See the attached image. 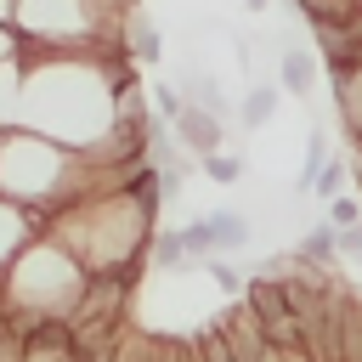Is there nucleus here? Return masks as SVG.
Segmentation results:
<instances>
[{"mask_svg":"<svg viewBox=\"0 0 362 362\" xmlns=\"http://www.w3.org/2000/svg\"><path fill=\"white\" fill-rule=\"evenodd\" d=\"M158 192H164V175L158 164H141L130 187L119 192H96V198H79L68 209H57L45 221V232L79 255V266L90 277L102 272H136L141 255L153 249V221H158Z\"/></svg>","mask_w":362,"mask_h":362,"instance_id":"f257e3e1","label":"nucleus"},{"mask_svg":"<svg viewBox=\"0 0 362 362\" xmlns=\"http://www.w3.org/2000/svg\"><path fill=\"white\" fill-rule=\"evenodd\" d=\"M85 288H90V272L79 266V255L62 249L51 232H40L0 277V305L11 311V322L23 334L28 322H68L79 311Z\"/></svg>","mask_w":362,"mask_h":362,"instance_id":"f03ea898","label":"nucleus"},{"mask_svg":"<svg viewBox=\"0 0 362 362\" xmlns=\"http://www.w3.org/2000/svg\"><path fill=\"white\" fill-rule=\"evenodd\" d=\"M45 232V221L34 215V209H23V204H11V198H0V277L11 272V260L34 243Z\"/></svg>","mask_w":362,"mask_h":362,"instance_id":"7ed1b4c3","label":"nucleus"},{"mask_svg":"<svg viewBox=\"0 0 362 362\" xmlns=\"http://www.w3.org/2000/svg\"><path fill=\"white\" fill-rule=\"evenodd\" d=\"M175 136H181V147H192L198 158H209V153H221V141H226V124H221V113H209V107H181V119L170 124Z\"/></svg>","mask_w":362,"mask_h":362,"instance_id":"20e7f679","label":"nucleus"},{"mask_svg":"<svg viewBox=\"0 0 362 362\" xmlns=\"http://www.w3.org/2000/svg\"><path fill=\"white\" fill-rule=\"evenodd\" d=\"M198 226H204V238H209V249H215V255L249 249V238H255V232H249V221H243L238 209H209Z\"/></svg>","mask_w":362,"mask_h":362,"instance_id":"39448f33","label":"nucleus"},{"mask_svg":"<svg viewBox=\"0 0 362 362\" xmlns=\"http://www.w3.org/2000/svg\"><path fill=\"white\" fill-rule=\"evenodd\" d=\"M277 79H283V90L305 96V90L317 85V57H311V45H283V57H277Z\"/></svg>","mask_w":362,"mask_h":362,"instance_id":"423d86ee","label":"nucleus"},{"mask_svg":"<svg viewBox=\"0 0 362 362\" xmlns=\"http://www.w3.org/2000/svg\"><path fill=\"white\" fill-rule=\"evenodd\" d=\"M294 260L300 266H317V272H334V260H339V226H311L294 243Z\"/></svg>","mask_w":362,"mask_h":362,"instance_id":"0eeeda50","label":"nucleus"},{"mask_svg":"<svg viewBox=\"0 0 362 362\" xmlns=\"http://www.w3.org/2000/svg\"><path fill=\"white\" fill-rule=\"evenodd\" d=\"M119 45H124V57H130V62H158V28H153V17H147L141 6L130 11V23H124V40H119Z\"/></svg>","mask_w":362,"mask_h":362,"instance_id":"6e6552de","label":"nucleus"},{"mask_svg":"<svg viewBox=\"0 0 362 362\" xmlns=\"http://www.w3.org/2000/svg\"><path fill=\"white\" fill-rule=\"evenodd\" d=\"M277 113V85H266V79H255L249 90H243V107H238V119H243V130H260L266 119Z\"/></svg>","mask_w":362,"mask_h":362,"instance_id":"1a4fd4ad","label":"nucleus"},{"mask_svg":"<svg viewBox=\"0 0 362 362\" xmlns=\"http://www.w3.org/2000/svg\"><path fill=\"white\" fill-rule=\"evenodd\" d=\"M187 232H158L153 238V272H175V266H187Z\"/></svg>","mask_w":362,"mask_h":362,"instance_id":"9d476101","label":"nucleus"},{"mask_svg":"<svg viewBox=\"0 0 362 362\" xmlns=\"http://www.w3.org/2000/svg\"><path fill=\"white\" fill-rule=\"evenodd\" d=\"M153 362H204L192 334H153Z\"/></svg>","mask_w":362,"mask_h":362,"instance_id":"9b49d317","label":"nucleus"},{"mask_svg":"<svg viewBox=\"0 0 362 362\" xmlns=\"http://www.w3.org/2000/svg\"><path fill=\"white\" fill-rule=\"evenodd\" d=\"M113 362H153V334H147V328H124Z\"/></svg>","mask_w":362,"mask_h":362,"instance_id":"f8f14e48","label":"nucleus"},{"mask_svg":"<svg viewBox=\"0 0 362 362\" xmlns=\"http://www.w3.org/2000/svg\"><path fill=\"white\" fill-rule=\"evenodd\" d=\"M192 339H198V356H204V362H238V356H232V345H226V334H221L215 322H209V328H198Z\"/></svg>","mask_w":362,"mask_h":362,"instance_id":"ddd939ff","label":"nucleus"},{"mask_svg":"<svg viewBox=\"0 0 362 362\" xmlns=\"http://www.w3.org/2000/svg\"><path fill=\"white\" fill-rule=\"evenodd\" d=\"M204 175L221 181V187H232V181L243 175V158H238V153H209V158H204Z\"/></svg>","mask_w":362,"mask_h":362,"instance_id":"4468645a","label":"nucleus"},{"mask_svg":"<svg viewBox=\"0 0 362 362\" xmlns=\"http://www.w3.org/2000/svg\"><path fill=\"white\" fill-rule=\"evenodd\" d=\"M339 187H345V158H328V164L317 170V181H311V192L334 204V198H339Z\"/></svg>","mask_w":362,"mask_h":362,"instance_id":"2eb2a0df","label":"nucleus"},{"mask_svg":"<svg viewBox=\"0 0 362 362\" xmlns=\"http://www.w3.org/2000/svg\"><path fill=\"white\" fill-rule=\"evenodd\" d=\"M328 215H334V226H356V221H362V204H356V198H334Z\"/></svg>","mask_w":362,"mask_h":362,"instance_id":"dca6fc26","label":"nucleus"},{"mask_svg":"<svg viewBox=\"0 0 362 362\" xmlns=\"http://www.w3.org/2000/svg\"><path fill=\"white\" fill-rule=\"evenodd\" d=\"M243 6H249V11H266V6H272V0H243Z\"/></svg>","mask_w":362,"mask_h":362,"instance_id":"f3484780","label":"nucleus"}]
</instances>
